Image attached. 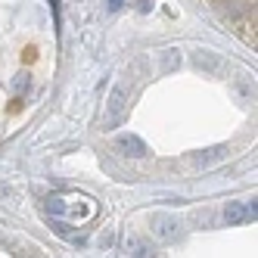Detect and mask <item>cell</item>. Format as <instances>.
Masks as SVG:
<instances>
[{
  "label": "cell",
  "mask_w": 258,
  "mask_h": 258,
  "mask_svg": "<svg viewBox=\"0 0 258 258\" xmlns=\"http://www.w3.org/2000/svg\"><path fill=\"white\" fill-rule=\"evenodd\" d=\"M121 7V0H109V10H118Z\"/></svg>",
  "instance_id": "cell-5"
},
{
  "label": "cell",
  "mask_w": 258,
  "mask_h": 258,
  "mask_svg": "<svg viewBox=\"0 0 258 258\" xmlns=\"http://www.w3.org/2000/svg\"><path fill=\"white\" fill-rule=\"evenodd\" d=\"M196 69H206V72H221V59H218V53L212 50H199L196 56H193Z\"/></svg>",
  "instance_id": "cell-3"
},
{
  "label": "cell",
  "mask_w": 258,
  "mask_h": 258,
  "mask_svg": "<svg viewBox=\"0 0 258 258\" xmlns=\"http://www.w3.org/2000/svg\"><path fill=\"white\" fill-rule=\"evenodd\" d=\"M121 97H124V87H115L112 97H109V112H106V118H103L106 127H112V124L121 121Z\"/></svg>",
  "instance_id": "cell-2"
},
{
  "label": "cell",
  "mask_w": 258,
  "mask_h": 258,
  "mask_svg": "<svg viewBox=\"0 0 258 258\" xmlns=\"http://www.w3.org/2000/svg\"><path fill=\"white\" fill-rule=\"evenodd\" d=\"M224 221L227 224H246L255 221V202H230L224 209Z\"/></svg>",
  "instance_id": "cell-1"
},
{
  "label": "cell",
  "mask_w": 258,
  "mask_h": 258,
  "mask_svg": "<svg viewBox=\"0 0 258 258\" xmlns=\"http://www.w3.org/2000/svg\"><path fill=\"white\" fill-rule=\"evenodd\" d=\"M118 146L127 153V156H146V146H143V140L140 137H134V134H124V137H118Z\"/></svg>",
  "instance_id": "cell-4"
}]
</instances>
